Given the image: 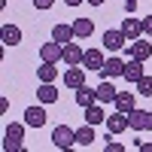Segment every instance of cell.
<instances>
[{"label": "cell", "mask_w": 152, "mask_h": 152, "mask_svg": "<svg viewBox=\"0 0 152 152\" xmlns=\"http://www.w3.org/2000/svg\"><path fill=\"white\" fill-rule=\"evenodd\" d=\"M52 146H55V149H70V146H76V131L67 128V125H58V128L52 131Z\"/></svg>", "instance_id": "3"}, {"label": "cell", "mask_w": 152, "mask_h": 152, "mask_svg": "<svg viewBox=\"0 0 152 152\" xmlns=\"http://www.w3.org/2000/svg\"><path fill=\"white\" fill-rule=\"evenodd\" d=\"M140 152H152V143H140Z\"/></svg>", "instance_id": "31"}, {"label": "cell", "mask_w": 152, "mask_h": 152, "mask_svg": "<svg viewBox=\"0 0 152 152\" xmlns=\"http://www.w3.org/2000/svg\"><path fill=\"white\" fill-rule=\"evenodd\" d=\"M128 119H131V131H152V110L134 107L128 113Z\"/></svg>", "instance_id": "4"}, {"label": "cell", "mask_w": 152, "mask_h": 152, "mask_svg": "<svg viewBox=\"0 0 152 152\" xmlns=\"http://www.w3.org/2000/svg\"><path fill=\"white\" fill-rule=\"evenodd\" d=\"M73 31H76V40H88L94 34V21L91 18H76L73 21Z\"/></svg>", "instance_id": "21"}, {"label": "cell", "mask_w": 152, "mask_h": 152, "mask_svg": "<svg viewBox=\"0 0 152 152\" xmlns=\"http://www.w3.org/2000/svg\"><path fill=\"white\" fill-rule=\"evenodd\" d=\"M143 37H152V15L143 18Z\"/></svg>", "instance_id": "28"}, {"label": "cell", "mask_w": 152, "mask_h": 152, "mask_svg": "<svg viewBox=\"0 0 152 152\" xmlns=\"http://www.w3.org/2000/svg\"><path fill=\"white\" fill-rule=\"evenodd\" d=\"M116 97H119V88L113 85V79H100V85H97V100H100V104H116Z\"/></svg>", "instance_id": "12"}, {"label": "cell", "mask_w": 152, "mask_h": 152, "mask_svg": "<svg viewBox=\"0 0 152 152\" xmlns=\"http://www.w3.org/2000/svg\"><path fill=\"white\" fill-rule=\"evenodd\" d=\"M97 73H100V79H116V76H125V61L116 58V55H110V61H107Z\"/></svg>", "instance_id": "8"}, {"label": "cell", "mask_w": 152, "mask_h": 152, "mask_svg": "<svg viewBox=\"0 0 152 152\" xmlns=\"http://www.w3.org/2000/svg\"><path fill=\"white\" fill-rule=\"evenodd\" d=\"M85 3H91V6H104L107 0H85Z\"/></svg>", "instance_id": "30"}, {"label": "cell", "mask_w": 152, "mask_h": 152, "mask_svg": "<svg viewBox=\"0 0 152 152\" xmlns=\"http://www.w3.org/2000/svg\"><path fill=\"white\" fill-rule=\"evenodd\" d=\"M58 88H55V82H40V88H37V100L40 104H58Z\"/></svg>", "instance_id": "15"}, {"label": "cell", "mask_w": 152, "mask_h": 152, "mask_svg": "<svg viewBox=\"0 0 152 152\" xmlns=\"http://www.w3.org/2000/svg\"><path fill=\"white\" fill-rule=\"evenodd\" d=\"M24 125L28 128H43L46 125V110L43 107H28L24 110Z\"/></svg>", "instance_id": "16"}, {"label": "cell", "mask_w": 152, "mask_h": 152, "mask_svg": "<svg viewBox=\"0 0 152 152\" xmlns=\"http://www.w3.org/2000/svg\"><path fill=\"white\" fill-rule=\"evenodd\" d=\"M64 85L73 88V91H76V88H82V85H85V67H82V64L67 67V70H64Z\"/></svg>", "instance_id": "9"}, {"label": "cell", "mask_w": 152, "mask_h": 152, "mask_svg": "<svg viewBox=\"0 0 152 152\" xmlns=\"http://www.w3.org/2000/svg\"><path fill=\"white\" fill-rule=\"evenodd\" d=\"M58 73H61L58 64H49V61H43V64L37 67V79H40V82H55Z\"/></svg>", "instance_id": "20"}, {"label": "cell", "mask_w": 152, "mask_h": 152, "mask_svg": "<svg viewBox=\"0 0 152 152\" xmlns=\"http://www.w3.org/2000/svg\"><path fill=\"white\" fill-rule=\"evenodd\" d=\"M134 88H137V94H143V97H152V76H143V79L137 82Z\"/></svg>", "instance_id": "25"}, {"label": "cell", "mask_w": 152, "mask_h": 152, "mask_svg": "<svg viewBox=\"0 0 152 152\" xmlns=\"http://www.w3.org/2000/svg\"><path fill=\"white\" fill-rule=\"evenodd\" d=\"M143 76L146 73H143V61L140 58H128V61H125V79H128L131 85H137Z\"/></svg>", "instance_id": "10"}, {"label": "cell", "mask_w": 152, "mask_h": 152, "mask_svg": "<svg viewBox=\"0 0 152 152\" xmlns=\"http://www.w3.org/2000/svg\"><path fill=\"white\" fill-rule=\"evenodd\" d=\"M137 104H134V91H119V97H116V110L119 113H131Z\"/></svg>", "instance_id": "24"}, {"label": "cell", "mask_w": 152, "mask_h": 152, "mask_svg": "<svg viewBox=\"0 0 152 152\" xmlns=\"http://www.w3.org/2000/svg\"><path fill=\"white\" fill-rule=\"evenodd\" d=\"M82 58H85V49H82L79 43H76V40L64 46V64H67V67H76V64H82Z\"/></svg>", "instance_id": "11"}, {"label": "cell", "mask_w": 152, "mask_h": 152, "mask_svg": "<svg viewBox=\"0 0 152 152\" xmlns=\"http://www.w3.org/2000/svg\"><path fill=\"white\" fill-rule=\"evenodd\" d=\"M104 64H107V58H104L100 49H85V58H82V67L85 70H100Z\"/></svg>", "instance_id": "13"}, {"label": "cell", "mask_w": 152, "mask_h": 152, "mask_svg": "<svg viewBox=\"0 0 152 152\" xmlns=\"http://www.w3.org/2000/svg\"><path fill=\"white\" fill-rule=\"evenodd\" d=\"M122 34L128 37V43L140 40V37H143V18H125L122 21Z\"/></svg>", "instance_id": "14"}, {"label": "cell", "mask_w": 152, "mask_h": 152, "mask_svg": "<svg viewBox=\"0 0 152 152\" xmlns=\"http://www.w3.org/2000/svg\"><path fill=\"white\" fill-rule=\"evenodd\" d=\"M110 137H113V134H110V131H107V146H104V149H107V152H122V149H125V146H122V143H119V140H110Z\"/></svg>", "instance_id": "26"}, {"label": "cell", "mask_w": 152, "mask_h": 152, "mask_svg": "<svg viewBox=\"0 0 152 152\" xmlns=\"http://www.w3.org/2000/svg\"><path fill=\"white\" fill-rule=\"evenodd\" d=\"M125 3H140V0H125Z\"/></svg>", "instance_id": "32"}, {"label": "cell", "mask_w": 152, "mask_h": 152, "mask_svg": "<svg viewBox=\"0 0 152 152\" xmlns=\"http://www.w3.org/2000/svg\"><path fill=\"white\" fill-rule=\"evenodd\" d=\"M0 43L3 46H18L21 43V31L15 24H3V28H0Z\"/></svg>", "instance_id": "19"}, {"label": "cell", "mask_w": 152, "mask_h": 152, "mask_svg": "<svg viewBox=\"0 0 152 152\" xmlns=\"http://www.w3.org/2000/svg\"><path fill=\"white\" fill-rule=\"evenodd\" d=\"M104 125H107V131H110V134H125V131L131 128V119H128V113H119V110H116L113 116H107Z\"/></svg>", "instance_id": "6"}, {"label": "cell", "mask_w": 152, "mask_h": 152, "mask_svg": "<svg viewBox=\"0 0 152 152\" xmlns=\"http://www.w3.org/2000/svg\"><path fill=\"white\" fill-rule=\"evenodd\" d=\"M94 143V125H82V128H76V146H91Z\"/></svg>", "instance_id": "23"}, {"label": "cell", "mask_w": 152, "mask_h": 152, "mask_svg": "<svg viewBox=\"0 0 152 152\" xmlns=\"http://www.w3.org/2000/svg\"><path fill=\"white\" fill-rule=\"evenodd\" d=\"M64 3H67V6H82L85 0H64Z\"/></svg>", "instance_id": "29"}, {"label": "cell", "mask_w": 152, "mask_h": 152, "mask_svg": "<svg viewBox=\"0 0 152 152\" xmlns=\"http://www.w3.org/2000/svg\"><path fill=\"white\" fill-rule=\"evenodd\" d=\"M21 140H24V125H18V122L6 125V131H3V149L21 152Z\"/></svg>", "instance_id": "1"}, {"label": "cell", "mask_w": 152, "mask_h": 152, "mask_svg": "<svg viewBox=\"0 0 152 152\" xmlns=\"http://www.w3.org/2000/svg\"><path fill=\"white\" fill-rule=\"evenodd\" d=\"M125 55H128V58L149 61V58H152V43H146V40H131L128 46H125Z\"/></svg>", "instance_id": "5"}, {"label": "cell", "mask_w": 152, "mask_h": 152, "mask_svg": "<svg viewBox=\"0 0 152 152\" xmlns=\"http://www.w3.org/2000/svg\"><path fill=\"white\" fill-rule=\"evenodd\" d=\"M52 40H55V43H61V46L73 43V40H76L73 24H55V28H52Z\"/></svg>", "instance_id": "17"}, {"label": "cell", "mask_w": 152, "mask_h": 152, "mask_svg": "<svg viewBox=\"0 0 152 152\" xmlns=\"http://www.w3.org/2000/svg\"><path fill=\"white\" fill-rule=\"evenodd\" d=\"M31 3H34L37 9H52V6H55V0H31Z\"/></svg>", "instance_id": "27"}, {"label": "cell", "mask_w": 152, "mask_h": 152, "mask_svg": "<svg viewBox=\"0 0 152 152\" xmlns=\"http://www.w3.org/2000/svg\"><path fill=\"white\" fill-rule=\"evenodd\" d=\"M100 43H104L107 52H119V49L128 46V37L122 34V28H107V31H104V37H100Z\"/></svg>", "instance_id": "2"}, {"label": "cell", "mask_w": 152, "mask_h": 152, "mask_svg": "<svg viewBox=\"0 0 152 152\" xmlns=\"http://www.w3.org/2000/svg\"><path fill=\"white\" fill-rule=\"evenodd\" d=\"M91 104H97V88H88V85H82V88H76V107H82V110H88Z\"/></svg>", "instance_id": "18"}, {"label": "cell", "mask_w": 152, "mask_h": 152, "mask_svg": "<svg viewBox=\"0 0 152 152\" xmlns=\"http://www.w3.org/2000/svg\"><path fill=\"white\" fill-rule=\"evenodd\" d=\"M85 122H88V125H100V122H107V113H104V104H100V100L85 110Z\"/></svg>", "instance_id": "22"}, {"label": "cell", "mask_w": 152, "mask_h": 152, "mask_svg": "<svg viewBox=\"0 0 152 152\" xmlns=\"http://www.w3.org/2000/svg\"><path fill=\"white\" fill-rule=\"evenodd\" d=\"M40 58L43 61H49V64H61V61H64V46L61 43H43L40 46Z\"/></svg>", "instance_id": "7"}]
</instances>
